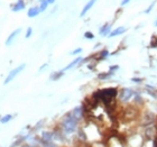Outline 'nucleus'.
I'll return each mask as SVG.
<instances>
[{"label":"nucleus","mask_w":157,"mask_h":147,"mask_svg":"<svg viewBox=\"0 0 157 147\" xmlns=\"http://www.w3.org/2000/svg\"><path fill=\"white\" fill-rule=\"evenodd\" d=\"M41 12V10H39V8H37V7H33V8H31L29 10H28V17H31V18H33V17H36V16L38 15Z\"/></svg>","instance_id":"14"},{"label":"nucleus","mask_w":157,"mask_h":147,"mask_svg":"<svg viewBox=\"0 0 157 147\" xmlns=\"http://www.w3.org/2000/svg\"><path fill=\"white\" fill-rule=\"evenodd\" d=\"M81 61H82V57H76L74 61H72L71 63H70V64H69L67 66H65V67H64L62 71L64 72V71H67V70H71L72 67H74L75 65H77V64H79V63H80Z\"/></svg>","instance_id":"11"},{"label":"nucleus","mask_w":157,"mask_h":147,"mask_svg":"<svg viewBox=\"0 0 157 147\" xmlns=\"http://www.w3.org/2000/svg\"><path fill=\"white\" fill-rule=\"evenodd\" d=\"M138 116H139V110L134 106L127 107L126 109H123V112H122V119L125 121H132L137 119Z\"/></svg>","instance_id":"3"},{"label":"nucleus","mask_w":157,"mask_h":147,"mask_svg":"<svg viewBox=\"0 0 157 147\" xmlns=\"http://www.w3.org/2000/svg\"><path fill=\"white\" fill-rule=\"evenodd\" d=\"M117 94H118V91L116 88H108V89H103V90L96 92L93 94V98L96 101H101L104 105H109L116 98Z\"/></svg>","instance_id":"1"},{"label":"nucleus","mask_w":157,"mask_h":147,"mask_svg":"<svg viewBox=\"0 0 157 147\" xmlns=\"http://www.w3.org/2000/svg\"><path fill=\"white\" fill-rule=\"evenodd\" d=\"M71 115L79 120L82 117V115H83V109H82L81 107H76L75 109H73V111L71 112Z\"/></svg>","instance_id":"10"},{"label":"nucleus","mask_w":157,"mask_h":147,"mask_svg":"<svg viewBox=\"0 0 157 147\" xmlns=\"http://www.w3.org/2000/svg\"><path fill=\"white\" fill-rule=\"evenodd\" d=\"M53 75H55V76H52V79H53V80H57V79H60V78L63 75V71L58 72V73H56V74H53Z\"/></svg>","instance_id":"21"},{"label":"nucleus","mask_w":157,"mask_h":147,"mask_svg":"<svg viewBox=\"0 0 157 147\" xmlns=\"http://www.w3.org/2000/svg\"><path fill=\"white\" fill-rule=\"evenodd\" d=\"M39 2H41V6H39V10L44 11L46 8H47V5H48V2H47L46 0H41Z\"/></svg>","instance_id":"17"},{"label":"nucleus","mask_w":157,"mask_h":147,"mask_svg":"<svg viewBox=\"0 0 157 147\" xmlns=\"http://www.w3.org/2000/svg\"><path fill=\"white\" fill-rule=\"evenodd\" d=\"M77 121L79 120L76 118H74L71 113H69L62 120V128H63L64 132H66V134H72V132H75L76 126H77Z\"/></svg>","instance_id":"2"},{"label":"nucleus","mask_w":157,"mask_h":147,"mask_svg":"<svg viewBox=\"0 0 157 147\" xmlns=\"http://www.w3.org/2000/svg\"><path fill=\"white\" fill-rule=\"evenodd\" d=\"M150 46H152V47H156V46H157L156 37H155V36L153 37V41H152V43H150Z\"/></svg>","instance_id":"24"},{"label":"nucleus","mask_w":157,"mask_h":147,"mask_svg":"<svg viewBox=\"0 0 157 147\" xmlns=\"http://www.w3.org/2000/svg\"><path fill=\"white\" fill-rule=\"evenodd\" d=\"M25 8V4L23 0H19L15 6H12V10L14 11H19V10H23Z\"/></svg>","instance_id":"15"},{"label":"nucleus","mask_w":157,"mask_h":147,"mask_svg":"<svg viewBox=\"0 0 157 147\" xmlns=\"http://www.w3.org/2000/svg\"><path fill=\"white\" fill-rule=\"evenodd\" d=\"M24 147H35V146H24Z\"/></svg>","instance_id":"31"},{"label":"nucleus","mask_w":157,"mask_h":147,"mask_svg":"<svg viewBox=\"0 0 157 147\" xmlns=\"http://www.w3.org/2000/svg\"><path fill=\"white\" fill-rule=\"evenodd\" d=\"M154 6H155V2H152V4H150V6H149L146 10H145V14H149V12L152 11L153 8H154Z\"/></svg>","instance_id":"22"},{"label":"nucleus","mask_w":157,"mask_h":147,"mask_svg":"<svg viewBox=\"0 0 157 147\" xmlns=\"http://www.w3.org/2000/svg\"><path fill=\"white\" fill-rule=\"evenodd\" d=\"M96 2V0H90V1H89V2H88V4H86L85 6H84V8L82 9V12H81V14H80V16H81V17H83V16L85 15V14H86V12H88V11H89V10H90V9H91V8H92V6L94 5Z\"/></svg>","instance_id":"8"},{"label":"nucleus","mask_w":157,"mask_h":147,"mask_svg":"<svg viewBox=\"0 0 157 147\" xmlns=\"http://www.w3.org/2000/svg\"><path fill=\"white\" fill-rule=\"evenodd\" d=\"M53 140V134L50 132H44L42 134V142L44 144H51Z\"/></svg>","instance_id":"6"},{"label":"nucleus","mask_w":157,"mask_h":147,"mask_svg":"<svg viewBox=\"0 0 157 147\" xmlns=\"http://www.w3.org/2000/svg\"><path fill=\"white\" fill-rule=\"evenodd\" d=\"M20 31H21V29H19V28H18V29H16V31H12V33H11L10 35H9V37L7 38V41H6V45H10L11 43H12V41L15 39V37H16V36H17V35H18V34H19Z\"/></svg>","instance_id":"9"},{"label":"nucleus","mask_w":157,"mask_h":147,"mask_svg":"<svg viewBox=\"0 0 157 147\" xmlns=\"http://www.w3.org/2000/svg\"><path fill=\"white\" fill-rule=\"evenodd\" d=\"M126 31V28L125 27H118V28H116L115 31H112L110 34H109V37H115V36H118L120 35V34H123Z\"/></svg>","instance_id":"13"},{"label":"nucleus","mask_w":157,"mask_h":147,"mask_svg":"<svg viewBox=\"0 0 157 147\" xmlns=\"http://www.w3.org/2000/svg\"><path fill=\"white\" fill-rule=\"evenodd\" d=\"M46 66H47V64H44V65H43V66H42V67H41V69H39V71H43V70L45 69Z\"/></svg>","instance_id":"28"},{"label":"nucleus","mask_w":157,"mask_h":147,"mask_svg":"<svg viewBox=\"0 0 157 147\" xmlns=\"http://www.w3.org/2000/svg\"><path fill=\"white\" fill-rule=\"evenodd\" d=\"M46 1H47L48 4H54V2H55V0H46Z\"/></svg>","instance_id":"29"},{"label":"nucleus","mask_w":157,"mask_h":147,"mask_svg":"<svg viewBox=\"0 0 157 147\" xmlns=\"http://www.w3.org/2000/svg\"><path fill=\"white\" fill-rule=\"evenodd\" d=\"M111 25L110 24H107V25H104L103 27H101L100 28V35L101 36H106V35H108V34H110L111 33Z\"/></svg>","instance_id":"12"},{"label":"nucleus","mask_w":157,"mask_h":147,"mask_svg":"<svg viewBox=\"0 0 157 147\" xmlns=\"http://www.w3.org/2000/svg\"><path fill=\"white\" fill-rule=\"evenodd\" d=\"M25 66H26L25 64H21V65L17 66L16 69H14V70H12V71H11L9 74H8V76L6 78V80H5V82H4V83H5V84H8V83L11 81V80H14V79L16 78V75H17L18 73H20V72L23 71L24 69H25Z\"/></svg>","instance_id":"5"},{"label":"nucleus","mask_w":157,"mask_h":147,"mask_svg":"<svg viewBox=\"0 0 157 147\" xmlns=\"http://www.w3.org/2000/svg\"><path fill=\"white\" fill-rule=\"evenodd\" d=\"M84 37L88 38V39H93V38H94V35H93L92 33H90V31H86L85 34H84Z\"/></svg>","instance_id":"20"},{"label":"nucleus","mask_w":157,"mask_h":147,"mask_svg":"<svg viewBox=\"0 0 157 147\" xmlns=\"http://www.w3.org/2000/svg\"><path fill=\"white\" fill-rule=\"evenodd\" d=\"M144 121H142V124L144 125H152L153 122H154V120H155V116L153 115L152 112H148V113H146V116L144 117V119H142Z\"/></svg>","instance_id":"7"},{"label":"nucleus","mask_w":157,"mask_h":147,"mask_svg":"<svg viewBox=\"0 0 157 147\" xmlns=\"http://www.w3.org/2000/svg\"><path fill=\"white\" fill-rule=\"evenodd\" d=\"M31 33H33V29H31V27H29L28 29H27V33H26V38H29L31 37Z\"/></svg>","instance_id":"23"},{"label":"nucleus","mask_w":157,"mask_h":147,"mask_svg":"<svg viewBox=\"0 0 157 147\" xmlns=\"http://www.w3.org/2000/svg\"><path fill=\"white\" fill-rule=\"evenodd\" d=\"M112 75V73H101V74H99V79H101V80H104V79H108V78H110Z\"/></svg>","instance_id":"18"},{"label":"nucleus","mask_w":157,"mask_h":147,"mask_svg":"<svg viewBox=\"0 0 157 147\" xmlns=\"http://www.w3.org/2000/svg\"><path fill=\"white\" fill-rule=\"evenodd\" d=\"M155 26H157V19H156V21H155Z\"/></svg>","instance_id":"30"},{"label":"nucleus","mask_w":157,"mask_h":147,"mask_svg":"<svg viewBox=\"0 0 157 147\" xmlns=\"http://www.w3.org/2000/svg\"><path fill=\"white\" fill-rule=\"evenodd\" d=\"M44 145H45V147H55L53 144H52V143L51 144H44Z\"/></svg>","instance_id":"27"},{"label":"nucleus","mask_w":157,"mask_h":147,"mask_svg":"<svg viewBox=\"0 0 157 147\" xmlns=\"http://www.w3.org/2000/svg\"><path fill=\"white\" fill-rule=\"evenodd\" d=\"M128 2H130V0H122V1H121V6H125V5H127Z\"/></svg>","instance_id":"26"},{"label":"nucleus","mask_w":157,"mask_h":147,"mask_svg":"<svg viewBox=\"0 0 157 147\" xmlns=\"http://www.w3.org/2000/svg\"><path fill=\"white\" fill-rule=\"evenodd\" d=\"M12 119V116L11 115H6V116H4L2 118H1V124H7V122L9 121V120H11Z\"/></svg>","instance_id":"16"},{"label":"nucleus","mask_w":157,"mask_h":147,"mask_svg":"<svg viewBox=\"0 0 157 147\" xmlns=\"http://www.w3.org/2000/svg\"><path fill=\"white\" fill-rule=\"evenodd\" d=\"M82 52V48H77V50H74L73 52H71L72 55H75V54H79V53H81Z\"/></svg>","instance_id":"25"},{"label":"nucleus","mask_w":157,"mask_h":147,"mask_svg":"<svg viewBox=\"0 0 157 147\" xmlns=\"http://www.w3.org/2000/svg\"><path fill=\"white\" fill-rule=\"evenodd\" d=\"M108 51L107 50H104V51H102L101 53H100V57H99V60H104V59H107V56H108Z\"/></svg>","instance_id":"19"},{"label":"nucleus","mask_w":157,"mask_h":147,"mask_svg":"<svg viewBox=\"0 0 157 147\" xmlns=\"http://www.w3.org/2000/svg\"><path fill=\"white\" fill-rule=\"evenodd\" d=\"M135 96V92L132 91L131 89H128V88H125L122 89L120 93H119V97H120V100L122 102H127L131 99L132 97Z\"/></svg>","instance_id":"4"}]
</instances>
